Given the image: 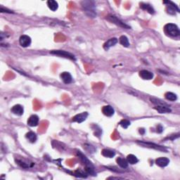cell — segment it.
<instances>
[{"label": "cell", "instance_id": "1", "mask_svg": "<svg viewBox=\"0 0 180 180\" xmlns=\"http://www.w3.org/2000/svg\"><path fill=\"white\" fill-rule=\"evenodd\" d=\"M82 6L83 7L84 11L89 17L94 18L96 16L95 13L94 3L91 1H83L82 2Z\"/></svg>", "mask_w": 180, "mask_h": 180}, {"label": "cell", "instance_id": "2", "mask_svg": "<svg viewBox=\"0 0 180 180\" xmlns=\"http://www.w3.org/2000/svg\"><path fill=\"white\" fill-rule=\"evenodd\" d=\"M165 32L167 35L172 37H178L180 35V31L177 25L173 23H168L165 25Z\"/></svg>", "mask_w": 180, "mask_h": 180}, {"label": "cell", "instance_id": "3", "mask_svg": "<svg viewBox=\"0 0 180 180\" xmlns=\"http://www.w3.org/2000/svg\"><path fill=\"white\" fill-rule=\"evenodd\" d=\"M106 19L110 22L116 24V26H119V27H121L123 28H125V29H130V27L127 25L126 23H125L123 21H122L120 19H119L117 16H116L112 15V14H110L108 16H106Z\"/></svg>", "mask_w": 180, "mask_h": 180}, {"label": "cell", "instance_id": "4", "mask_svg": "<svg viewBox=\"0 0 180 180\" xmlns=\"http://www.w3.org/2000/svg\"><path fill=\"white\" fill-rule=\"evenodd\" d=\"M52 54H54V55H56L61 56V57H64L66 58V59L73 60V61H75V57L73 54H70L69 52H67L66 51H63V50H54L50 52Z\"/></svg>", "mask_w": 180, "mask_h": 180}, {"label": "cell", "instance_id": "5", "mask_svg": "<svg viewBox=\"0 0 180 180\" xmlns=\"http://www.w3.org/2000/svg\"><path fill=\"white\" fill-rule=\"evenodd\" d=\"M164 4H168V5L167 6V13L172 14V15H174L175 14V11L179 12V9L178 8V6L176 4H174L173 2L170 1H163Z\"/></svg>", "mask_w": 180, "mask_h": 180}, {"label": "cell", "instance_id": "6", "mask_svg": "<svg viewBox=\"0 0 180 180\" xmlns=\"http://www.w3.org/2000/svg\"><path fill=\"white\" fill-rule=\"evenodd\" d=\"M19 42L21 47H28L31 44V38L28 35H22L19 39Z\"/></svg>", "mask_w": 180, "mask_h": 180}, {"label": "cell", "instance_id": "7", "mask_svg": "<svg viewBox=\"0 0 180 180\" xmlns=\"http://www.w3.org/2000/svg\"><path fill=\"white\" fill-rule=\"evenodd\" d=\"M138 144H140V145L145 146V147H149V148H152V149H158V150H162V151H166V149L162 146H158L157 144H152V143H149V142H137Z\"/></svg>", "mask_w": 180, "mask_h": 180}, {"label": "cell", "instance_id": "8", "mask_svg": "<svg viewBox=\"0 0 180 180\" xmlns=\"http://www.w3.org/2000/svg\"><path fill=\"white\" fill-rule=\"evenodd\" d=\"M139 76H140L143 80H152L153 77V74L151 72L146 70H142L139 72Z\"/></svg>", "mask_w": 180, "mask_h": 180}, {"label": "cell", "instance_id": "9", "mask_svg": "<svg viewBox=\"0 0 180 180\" xmlns=\"http://www.w3.org/2000/svg\"><path fill=\"white\" fill-rule=\"evenodd\" d=\"M88 116V113L87 112L77 114L75 116H74L73 118V122H76L77 123H81L82 122H84L87 119Z\"/></svg>", "mask_w": 180, "mask_h": 180}, {"label": "cell", "instance_id": "10", "mask_svg": "<svg viewBox=\"0 0 180 180\" xmlns=\"http://www.w3.org/2000/svg\"><path fill=\"white\" fill-rule=\"evenodd\" d=\"M156 163L158 166L164 167L168 165V164L170 163V160L167 158H165V157H160V158H158V159H156Z\"/></svg>", "mask_w": 180, "mask_h": 180}, {"label": "cell", "instance_id": "11", "mask_svg": "<svg viewBox=\"0 0 180 180\" xmlns=\"http://www.w3.org/2000/svg\"><path fill=\"white\" fill-rule=\"evenodd\" d=\"M102 112H103V113L105 115V116H108V117H111L112 116H113L115 111L113 108L111 106L107 105L103 107V108H102Z\"/></svg>", "mask_w": 180, "mask_h": 180}, {"label": "cell", "instance_id": "12", "mask_svg": "<svg viewBox=\"0 0 180 180\" xmlns=\"http://www.w3.org/2000/svg\"><path fill=\"white\" fill-rule=\"evenodd\" d=\"M118 40L117 38H111L110 40H108L107 42H105V44L103 45V48L105 50H108L109 49L111 48V47H113L116 45V44L118 43Z\"/></svg>", "mask_w": 180, "mask_h": 180}, {"label": "cell", "instance_id": "13", "mask_svg": "<svg viewBox=\"0 0 180 180\" xmlns=\"http://www.w3.org/2000/svg\"><path fill=\"white\" fill-rule=\"evenodd\" d=\"M61 78L65 84H70L73 81V77L68 72H63L61 74Z\"/></svg>", "mask_w": 180, "mask_h": 180}, {"label": "cell", "instance_id": "14", "mask_svg": "<svg viewBox=\"0 0 180 180\" xmlns=\"http://www.w3.org/2000/svg\"><path fill=\"white\" fill-rule=\"evenodd\" d=\"M11 112L13 113V114L16 115V116H22L24 113L23 107L22 106L19 105V104H17V105H15L12 108Z\"/></svg>", "mask_w": 180, "mask_h": 180}, {"label": "cell", "instance_id": "15", "mask_svg": "<svg viewBox=\"0 0 180 180\" xmlns=\"http://www.w3.org/2000/svg\"><path fill=\"white\" fill-rule=\"evenodd\" d=\"M39 117L36 115H33L28 120V125L30 127H35L38 125Z\"/></svg>", "mask_w": 180, "mask_h": 180}, {"label": "cell", "instance_id": "16", "mask_svg": "<svg viewBox=\"0 0 180 180\" xmlns=\"http://www.w3.org/2000/svg\"><path fill=\"white\" fill-rule=\"evenodd\" d=\"M154 109L158 111L159 113H168L172 111L170 107L165 106H156L154 107Z\"/></svg>", "mask_w": 180, "mask_h": 180}, {"label": "cell", "instance_id": "17", "mask_svg": "<svg viewBox=\"0 0 180 180\" xmlns=\"http://www.w3.org/2000/svg\"><path fill=\"white\" fill-rule=\"evenodd\" d=\"M140 7L144 10H146L149 13L153 14L155 13V11L153 9L152 6L149 4H145V3H141L140 4Z\"/></svg>", "mask_w": 180, "mask_h": 180}, {"label": "cell", "instance_id": "18", "mask_svg": "<svg viewBox=\"0 0 180 180\" xmlns=\"http://www.w3.org/2000/svg\"><path fill=\"white\" fill-rule=\"evenodd\" d=\"M116 161H117L118 165H119V166L120 167H122V168L125 169V168H127V167H128V160L124 159V158L119 157V158H117Z\"/></svg>", "mask_w": 180, "mask_h": 180}, {"label": "cell", "instance_id": "19", "mask_svg": "<svg viewBox=\"0 0 180 180\" xmlns=\"http://www.w3.org/2000/svg\"><path fill=\"white\" fill-rule=\"evenodd\" d=\"M47 6H48L49 9L53 11H55L58 9L59 4H58L57 1H54V0H49L47 1Z\"/></svg>", "mask_w": 180, "mask_h": 180}, {"label": "cell", "instance_id": "20", "mask_svg": "<svg viewBox=\"0 0 180 180\" xmlns=\"http://www.w3.org/2000/svg\"><path fill=\"white\" fill-rule=\"evenodd\" d=\"M26 137L28 139L30 142L35 143L37 141V135L35 132H29L26 134Z\"/></svg>", "mask_w": 180, "mask_h": 180}, {"label": "cell", "instance_id": "21", "mask_svg": "<svg viewBox=\"0 0 180 180\" xmlns=\"http://www.w3.org/2000/svg\"><path fill=\"white\" fill-rule=\"evenodd\" d=\"M101 154L103 155L104 157H106V158H113L115 156V155H116V153L114 152V151H111V150L109 149H103V151H102Z\"/></svg>", "mask_w": 180, "mask_h": 180}, {"label": "cell", "instance_id": "22", "mask_svg": "<svg viewBox=\"0 0 180 180\" xmlns=\"http://www.w3.org/2000/svg\"><path fill=\"white\" fill-rule=\"evenodd\" d=\"M127 160H128V163L131 164V165H135V164L139 162L138 158H137L135 155L132 154L128 155V157H127Z\"/></svg>", "mask_w": 180, "mask_h": 180}, {"label": "cell", "instance_id": "23", "mask_svg": "<svg viewBox=\"0 0 180 180\" xmlns=\"http://www.w3.org/2000/svg\"><path fill=\"white\" fill-rule=\"evenodd\" d=\"M119 41L120 43L123 47H128L129 46H130V42H129L128 38H127L126 36H125V35H123V36H121L120 38Z\"/></svg>", "mask_w": 180, "mask_h": 180}, {"label": "cell", "instance_id": "24", "mask_svg": "<svg viewBox=\"0 0 180 180\" xmlns=\"http://www.w3.org/2000/svg\"><path fill=\"white\" fill-rule=\"evenodd\" d=\"M150 100H151V103L155 104L156 106H169L166 103L162 101L160 99H157L156 98H150Z\"/></svg>", "mask_w": 180, "mask_h": 180}, {"label": "cell", "instance_id": "25", "mask_svg": "<svg viewBox=\"0 0 180 180\" xmlns=\"http://www.w3.org/2000/svg\"><path fill=\"white\" fill-rule=\"evenodd\" d=\"M165 98H166V99L171 101H174L177 99V95L172 92H167L165 94Z\"/></svg>", "mask_w": 180, "mask_h": 180}, {"label": "cell", "instance_id": "26", "mask_svg": "<svg viewBox=\"0 0 180 180\" xmlns=\"http://www.w3.org/2000/svg\"><path fill=\"white\" fill-rule=\"evenodd\" d=\"M130 124H131V123H130V122L128 120H122L120 122V125L124 129L128 128L130 125Z\"/></svg>", "mask_w": 180, "mask_h": 180}, {"label": "cell", "instance_id": "27", "mask_svg": "<svg viewBox=\"0 0 180 180\" xmlns=\"http://www.w3.org/2000/svg\"><path fill=\"white\" fill-rule=\"evenodd\" d=\"M87 173L86 172H82V170H77L75 172V173H74V175H75L76 177H87Z\"/></svg>", "mask_w": 180, "mask_h": 180}, {"label": "cell", "instance_id": "28", "mask_svg": "<svg viewBox=\"0 0 180 180\" xmlns=\"http://www.w3.org/2000/svg\"><path fill=\"white\" fill-rule=\"evenodd\" d=\"M0 11L1 12H6V13H13V12L11 11H10V10H9V9H4V8L3 6H1V9H0Z\"/></svg>", "mask_w": 180, "mask_h": 180}, {"label": "cell", "instance_id": "29", "mask_svg": "<svg viewBox=\"0 0 180 180\" xmlns=\"http://www.w3.org/2000/svg\"><path fill=\"white\" fill-rule=\"evenodd\" d=\"M163 131V128L161 125H158V128H157V132L158 133H161Z\"/></svg>", "mask_w": 180, "mask_h": 180}, {"label": "cell", "instance_id": "30", "mask_svg": "<svg viewBox=\"0 0 180 180\" xmlns=\"http://www.w3.org/2000/svg\"><path fill=\"white\" fill-rule=\"evenodd\" d=\"M139 132H140L141 134H144V132H145V130H144V129H140V130H139Z\"/></svg>", "mask_w": 180, "mask_h": 180}]
</instances>
